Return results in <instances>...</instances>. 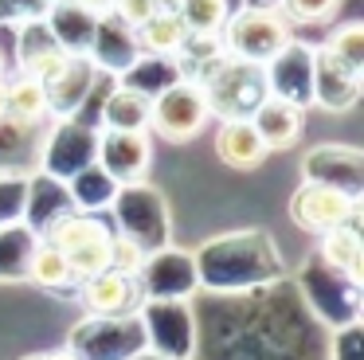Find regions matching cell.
<instances>
[{"label": "cell", "instance_id": "1", "mask_svg": "<svg viewBox=\"0 0 364 360\" xmlns=\"http://www.w3.org/2000/svg\"><path fill=\"white\" fill-rule=\"evenodd\" d=\"M286 43H294V23L278 8H267V4L239 8L220 28L223 55H231L239 63H255V67H267Z\"/></svg>", "mask_w": 364, "mask_h": 360}, {"label": "cell", "instance_id": "2", "mask_svg": "<svg viewBox=\"0 0 364 360\" xmlns=\"http://www.w3.org/2000/svg\"><path fill=\"white\" fill-rule=\"evenodd\" d=\"M212 122V102H208L204 83L196 78H168L157 94H153V106H149V129L157 137L173 141V145H184V141L200 137Z\"/></svg>", "mask_w": 364, "mask_h": 360}, {"label": "cell", "instance_id": "3", "mask_svg": "<svg viewBox=\"0 0 364 360\" xmlns=\"http://www.w3.org/2000/svg\"><path fill=\"white\" fill-rule=\"evenodd\" d=\"M356 211H360V196L345 192L337 184H321V180H306L290 196V219L301 231H314V235H325L341 223H353Z\"/></svg>", "mask_w": 364, "mask_h": 360}, {"label": "cell", "instance_id": "4", "mask_svg": "<svg viewBox=\"0 0 364 360\" xmlns=\"http://www.w3.org/2000/svg\"><path fill=\"white\" fill-rule=\"evenodd\" d=\"M75 63H79V55L59 47V39L48 31L43 20H28L20 28V75L36 78V83H43L51 90V86H59L71 75Z\"/></svg>", "mask_w": 364, "mask_h": 360}, {"label": "cell", "instance_id": "5", "mask_svg": "<svg viewBox=\"0 0 364 360\" xmlns=\"http://www.w3.org/2000/svg\"><path fill=\"white\" fill-rule=\"evenodd\" d=\"M247 117H251V125L259 129L262 145H267L270 153H286V149H294L301 137L306 106H298V102H290V98H278V94L267 90L255 102V110Z\"/></svg>", "mask_w": 364, "mask_h": 360}, {"label": "cell", "instance_id": "6", "mask_svg": "<svg viewBox=\"0 0 364 360\" xmlns=\"http://www.w3.org/2000/svg\"><path fill=\"white\" fill-rule=\"evenodd\" d=\"M98 164L106 169V176L114 184H134L149 172L153 164V145L149 133H114L102 129V141H98Z\"/></svg>", "mask_w": 364, "mask_h": 360}, {"label": "cell", "instance_id": "7", "mask_svg": "<svg viewBox=\"0 0 364 360\" xmlns=\"http://www.w3.org/2000/svg\"><path fill=\"white\" fill-rule=\"evenodd\" d=\"M356 98H360V70L333 59L325 47H314V94H309V102L341 114V110H353Z\"/></svg>", "mask_w": 364, "mask_h": 360}, {"label": "cell", "instance_id": "8", "mask_svg": "<svg viewBox=\"0 0 364 360\" xmlns=\"http://www.w3.org/2000/svg\"><path fill=\"white\" fill-rule=\"evenodd\" d=\"M212 145H215V157H220V161L228 164V169H239V172L259 169V164L270 157V149L262 145L259 129L251 125V117H247V114L220 117Z\"/></svg>", "mask_w": 364, "mask_h": 360}, {"label": "cell", "instance_id": "9", "mask_svg": "<svg viewBox=\"0 0 364 360\" xmlns=\"http://www.w3.org/2000/svg\"><path fill=\"white\" fill-rule=\"evenodd\" d=\"M149 106L153 94L129 83H114L102 102V129L114 133H149Z\"/></svg>", "mask_w": 364, "mask_h": 360}, {"label": "cell", "instance_id": "10", "mask_svg": "<svg viewBox=\"0 0 364 360\" xmlns=\"http://www.w3.org/2000/svg\"><path fill=\"white\" fill-rule=\"evenodd\" d=\"M134 278L129 274H118V270H98L90 274V278H82V302H87L90 313H98V317H118V313H126L129 305H134Z\"/></svg>", "mask_w": 364, "mask_h": 360}, {"label": "cell", "instance_id": "11", "mask_svg": "<svg viewBox=\"0 0 364 360\" xmlns=\"http://www.w3.org/2000/svg\"><path fill=\"white\" fill-rule=\"evenodd\" d=\"M134 39H137V47H141V55L168 59V55H181V47L188 43V28H184V20L173 8H157L149 20L134 28Z\"/></svg>", "mask_w": 364, "mask_h": 360}, {"label": "cell", "instance_id": "12", "mask_svg": "<svg viewBox=\"0 0 364 360\" xmlns=\"http://www.w3.org/2000/svg\"><path fill=\"white\" fill-rule=\"evenodd\" d=\"M51 114V94L43 83H36V78L28 75H16L9 83V94H4V117L16 125H24V129H32V125H40L43 117Z\"/></svg>", "mask_w": 364, "mask_h": 360}, {"label": "cell", "instance_id": "13", "mask_svg": "<svg viewBox=\"0 0 364 360\" xmlns=\"http://www.w3.org/2000/svg\"><path fill=\"white\" fill-rule=\"evenodd\" d=\"M321 258L333 266L337 274H345L348 282H360L364 274V247H360V231H356V219L353 223H341L333 231L321 235Z\"/></svg>", "mask_w": 364, "mask_h": 360}, {"label": "cell", "instance_id": "14", "mask_svg": "<svg viewBox=\"0 0 364 360\" xmlns=\"http://www.w3.org/2000/svg\"><path fill=\"white\" fill-rule=\"evenodd\" d=\"M110 235L114 231L98 216H63L55 227H51L48 243L55 250H63V255H75V250L90 247V243H102V239H110Z\"/></svg>", "mask_w": 364, "mask_h": 360}, {"label": "cell", "instance_id": "15", "mask_svg": "<svg viewBox=\"0 0 364 360\" xmlns=\"http://www.w3.org/2000/svg\"><path fill=\"white\" fill-rule=\"evenodd\" d=\"M28 278L36 282V286L43 290H63L71 286V266H67V255L63 250H55L51 243H43V247L32 250V263H28Z\"/></svg>", "mask_w": 364, "mask_h": 360}, {"label": "cell", "instance_id": "16", "mask_svg": "<svg viewBox=\"0 0 364 360\" xmlns=\"http://www.w3.org/2000/svg\"><path fill=\"white\" fill-rule=\"evenodd\" d=\"M176 16L184 20V28L192 36H208V31H220L223 20L231 16L228 0H181L176 4Z\"/></svg>", "mask_w": 364, "mask_h": 360}, {"label": "cell", "instance_id": "17", "mask_svg": "<svg viewBox=\"0 0 364 360\" xmlns=\"http://www.w3.org/2000/svg\"><path fill=\"white\" fill-rule=\"evenodd\" d=\"M321 47L333 59H341L345 67H353L364 75V23L360 20H348V23H341V28H333Z\"/></svg>", "mask_w": 364, "mask_h": 360}, {"label": "cell", "instance_id": "18", "mask_svg": "<svg viewBox=\"0 0 364 360\" xmlns=\"http://www.w3.org/2000/svg\"><path fill=\"white\" fill-rule=\"evenodd\" d=\"M341 0H278V12L294 23V28H309V23H329L337 16Z\"/></svg>", "mask_w": 364, "mask_h": 360}, {"label": "cell", "instance_id": "19", "mask_svg": "<svg viewBox=\"0 0 364 360\" xmlns=\"http://www.w3.org/2000/svg\"><path fill=\"white\" fill-rule=\"evenodd\" d=\"M110 270L137 278L145 270V247L129 235H110Z\"/></svg>", "mask_w": 364, "mask_h": 360}, {"label": "cell", "instance_id": "20", "mask_svg": "<svg viewBox=\"0 0 364 360\" xmlns=\"http://www.w3.org/2000/svg\"><path fill=\"white\" fill-rule=\"evenodd\" d=\"M153 12H157V4H153V0H114V16H118L126 28H137V23H145Z\"/></svg>", "mask_w": 364, "mask_h": 360}, {"label": "cell", "instance_id": "21", "mask_svg": "<svg viewBox=\"0 0 364 360\" xmlns=\"http://www.w3.org/2000/svg\"><path fill=\"white\" fill-rule=\"evenodd\" d=\"M79 8H87V12H95V16H106V12H114V0H75Z\"/></svg>", "mask_w": 364, "mask_h": 360}, {"label": "cell", "instance_id": "22", "mask_svg": "<svg viewBox=\"0 0 364 360\" xmlns=\"http://www.w3.org/2000/svg\"><path fill=\"white\" fill-rule=\"evenodd\" d=\"M43 360H79V356H71V352H43Z\"/></svg>", "mask_w": 364, "mask_h": 360}, {"label": "cell", "instance_id": "23", "mask_svg": "<svg viewBox=\"0 0 364 360\" xmlns=\"http://www.w3.org/2000/svg\"><path fill=\"white\" fill-rule=\"evenodd\" d=\"M4 94H9V83L0 78V122H4Z\"/></svg>", "mask_w": 364, "mask_h": 360}, {"label": "cell", "instance_id": "24", "mask_svg": "<svg viewBox=\"0 0 364 360\" xmlns=\"http://www.w3.org/2000/svg\"><path fill=\"white\" fill-rule=\"evenodd\" d=\"M153 4H157V8H173V12H176V4H181V0H153Z\"/></svg>", "mask_w": 364, "mask_h": 360}, {"label": "cell", "instance_id": "25", "mask_svg": "<svg viewBox=\"0 0 364 360\" xmlns=\"http://www.w3.org/2000/svg\"><path fill=\"white\" fill-rule=\"evenodd\" d=\"M24 360H43V352H32V356H24Z\"/></svg>", "mask_w": 364, "mask_h": 360}, {"label": "cell", "instance_id": "26", "mask_svg": "<svg viewBox=\"0 0 364 360\" xmlns=\"http://www.w3.org/2000/svg\"><path fill=\"white\" fill-rule=\"evenodd\" d=\"M0 78H4V51H0Z\"/></svg>", "mask_w": 364, "mask_h": 360}]
</instances>
